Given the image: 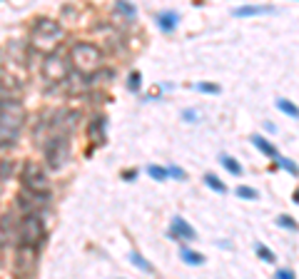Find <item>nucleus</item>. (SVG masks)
Segmentation results:
<instances>
[{"label":"nucleus","mask_w":299,"mask_h":279,"mask_svg":"<svg viewBox=\"0 0 299 279\" xmlns=\"http://www.w3.org/2000/svg\"><path fill=\"white\" fill-rule=\"evenodd\" d=\"M252 145L262 152V155H267V157H272V160H277L279 155H277V147L272 145V142H267L262 135H252Z\"/></svg>","instance_id":"nucleus-15"},{"label":"nucleus","mask_w":299,"mask_h":279,"mask_svg":"<svg viewBox=\"0 0 299 279\" xmlns=\"http://www.w3.org/2000/svg\"><path fill=\"white\" fill-rule=\"evenodd\" d=\"M254 252H257V257H259L262 262H267V264H274V262H277V254H274L269 247H264L262 242H257V244H254Z\"/></svg>","instance_id":"nucleus-21"},{"label":"nucleus","mask_w":299,"mask_h":279,"mask_svg":"<svg viewBox=\"0 0 299 279\" xmlns=\"http://www.w3.org/2000/svg\"><path fill=\"white\" fill-rule=\"evenodd\" d=\"M15 229H18V222L13 219L10 212H5L3 217H0V244L15 239Z\"/></svg>","instance_id":"nucleus-12"},{"label":"nucleus","mask_w":299,"mask_h":279,"mask_svg":"<svg viewBox=\"0 0 299 279\" xmlns=\"http://www.w3.org/2000/svg\"><path fill=\"white\" fill-rule=\"evenodd\" d=\"M23 122H25V110L18 100H0V147L15 145Z\"/></svg>","instance_id":"nucleus-1"},{"label":"nucleus","mask_w":299,"mask_h":279,"mask_svg":"<svg viewBox=\"0 0 299 279\" xmlns=\"http://www.w3.org/2000/svg\"><path fill=\"white\" fill-rule=\"evenodd\" d=\"M205 185H207L210 189L220 192V194H224V192H227V185H224L217 175H212V172H207V175H205Z\"/></svg>","instance_id":"nucleus-20"},{"label":"nucleus","mask_w":299,"mask_h":279,"mask_svg":"<svg viewBox=\"0 0 299 279\" xmlns=\"http://www.w3.org/2000/svg\"><path fill=\"white\" fill-rule=\"evenodd\" d=\"M13 172H15V165H13V160H3V162H0V180L10 177Z\"/></svg>","instance_id":"nucleus-28"},{"label":"nucleus","mask_w":299,"mask_h":279,"mask_svg":"<svg viewBox=\"0 0 299 279\" xmlns=\"http://www.w3.org/2000/svg\"><path fill=\"white\" fill-rule=\"evenodd\" d=\"M277 110L279 112H284V115H289V117H294V120H299V107L294 105V102H289V100H284V97H279L277 102Z\"/></svg>","instance_id":"nucleus-18"},{"label":"nucleus","mask_w":299,"mask_h":279,"mask_svg":"<svg viewBox=\"0 0 299 279\" xmlns=\"http://www.w3.org/2000/svg\"><path fill=\"white\" fill-rule=\"evenodd\" d=\"M147 175L152 177V180H157V182H165V180H167V167H160V165H150V167H147Z\"/></svg>","instance_id":"nucleus-22"},{"label":"nucleus","mask_w":299,"mask_h":279,"mask_svg":"<svg viewBox=\"0 0 299 279\" xmlns=\"http://www.w3.org/2000/svg\"><path fill=\"white\" fill-rule=\"evenodd\" d=\"M192 88L200 90V93H210V95H220V93H222V88L215 85V83H197V85H192Z\"/></svg>","instance_id":"nucleus-23"},{"label":"nucleus","mask_w":299,"mask_h":279,"mask_svg":"<svg viewBox=\"0 0 299 279\" xmlns=\"http://www.w3.org/2000/svg\"><path fill=\"white\" fill-rule=\"evenodd\" d=\"M73 68L82 75H95L102 68V50L95 43H75L70 48Z\"/></svg>","instance_id":"nucleus-2"},{"label":"nucleus","mask_w":299,"mask_h":279,"mask_svg":"<svg viewBox=\"0 0 299 279\" xmlns=\"http://www.w3.org/2000/svg\"><path fill=\"white\" fill-rule=\"evenodd\" d=\"M277 224H279V227H284V229H292V232H297V229H299V224H297L289 214H279V217H277Z\"/></svg>","instance_id":"nucleus-25"},{"label":"nucleus","mask_w":299,"mask_h":279,"mask_svg":"<svg viewBox=\"0 0 299 279\" xmlns=\"http://www.w3.org/2000/svg\"><path fill=\"white\" fill-rule=\"evenodd\" d=\"M20 182L33 194H50V177L38 162H25L20 170Z\"/></svg>","instance_id":"nucleus-6"},{"label":"nucleus","mask_w":299,"mask_h":279,"mask_svg":"<svg viewBox=\"0 0 299 279\" xmlns=\"http://www.w3.org/2000/svg\"><path fill=\"white\" fill-rule=\"evenodd\" d=\"M294 202H297V204H299V192H294Z\"/></svg>","instance_id":"nucleus-36"},{"label":"nucleus","mask_w":299,"mask_h":279,"mask_svg":"<svg viewBox=\"0 0 299 279\" xmlns=\"http://www.w3.org/2000/svg\"><path fill=\"white\" fill-rule=\"evenodd\" d=\"M167 237H170V239H197V232L177 214V217H172V222H170Z\"/></svg>","instance_id":"nucleus-10"},{"label":"nucleus","mask_w":299,"mask_h":279,"mask_svg":"<svg viewBox=\"0 0 299 279\" xmlns=\"http://www.w3.org/2000/svg\"><path fill=\"white\" fill-rule=\"evenodd\" d=\"M167 177H175V180H185V177H187V172H185L182 167H177V165H170V167H167Z\"/></svg>","instance_id":"nucleus-29"},{"label":"nucleus","mask_w":299,"mask_h":279,"mask_svg":"<svg viewBox=\"0 0 299 279\" xmlns=\"http://www.w3.org/2000/svg\"><path fill=\"white\" fill-rule=\"evenodd\" d=\"M130 262H132L137 269H142V272H155V267L150 264V262H147V259L137 252V249H130Z\"/></svg>","instance_id":"nucleus-19"},{"label":"nucleus","mask_w":299,"mask_h":279,"mask_svg":"<svg viewBox=\"0 0 299 279\" xmlns=\"http://www.w3.org/2000/svg\"><path fill=\"white\" fill-rule=\"evenodd\" d=\"M68 73H70V65L63 63L60 55L53 53V55L45 60V75L50 78V83H63V80L68 78Z\"/></svg>","instance_id":"nucleus-9"},{"label":"nucleus","mask_w":299,"mask_h":279,"mask_svg":"<svg viewBox=\"0 0 299 279\" xmlns=\"http://www.w3.org/2000/svg\"><path fill=\"white\" fill-rule=\"evenodd\" d=\"M237 197H242V199H257V197H259V192H257V189H252V187L239 185V187H237Z\"/></svg>","instance_id":"nucleus-27"},{"label":"nucleus","mask_w":299,"mask_h":279,"mask_svg":"<svg viewBox=\"0 0 299 279\" xmlns=\"http://www.w3.org/2000/svg\"><path fill=\"white\" fill-rule=\"evenodd\" d=\"M274 279H294V272L292 269H277Z\"/></svg>","instance_id":"nucleus-32"},{"label":"nucleus","mask_w":299,"mask_h":279,"mask_svg":"<svg viewBox=\"0 0 299 279\" xmlns=\"http://www.w3.org/2000/svg\"><path fill=\"white\" fill-rule=\"evenodd\" d=\"M182 120H187V122H200V112H197V110H182Z\"/></svg>","instance_id":"nucleus-30"},{"label":"nucleus","mask_w":299,"mask_h":279,"mask_svg":"<svg viewBox=\"0 0 299 279\" xmlns=\"http://www.w3.org/2000/svg\"><path fill=\"white\" fill-rule=\"evenodd\" d=\"M0 264H3V244H0Z\"/></svg>","instance_id":"nucleus-35"},{"label":"nucleus","mask_w":299,"mask_h":279,"mask_svg":"<svg viewBox=\"0 0 299 279\" xmlns=\"http://www.w3.org/2000/svg\"><path fill=\"white\" fill-rule=\"evenodd\" d=\"M140 85H142V75H140V70H132V75L127 78V88H130L132 93H137Z\"/></svg>","instance_id":"nucleus-26"},{"label":"nucleus","mask_w":299,"mask_h":279,"mask_svg":"<svg viewBox=\"0 0 299 279\" xmlns=\"http://www.w3.org/2000/svg\"><path fill=\"white\" fill-rule=\"evenodd\" d=\"M277 8L272 5H239L232 10L234 18H252V15H267V13H274Z\"/></svg>","instance_id":"nucleus-13"},{"label":"nucleus","mask_w":299,"mask_h":279,"mask_svg":"<svg viewBox=\"0 0 299 279\" xmlns=\"http://www.w3.org/2000/svg\"><path fill=\"white\" fill-rule=\"evenodd\" d=\"M135 177H137V172H135V170H125V172H122V180H127V182H130V180H135Z\"/></svg>","instance_id":"nucleus-33"},{"label":"nucleus","mask_w":299,"mask_h":279,"mask_svg":"<svg viewBox=\"0 0 299 279\" xmlns=\"http://www.w3.org/2000/svg\"><path fill=\"white\" fill-rule=\"evenodd\" d=\"M33 249L30 247H18L15 252V264H13V274L15 279H30V272H33Z\"/></svg>","instance_id":"nucleus-8"},{"label":"nucleus","mask_w":299,"mask_h":279,"mask_svg":"<svg viewBox=\"0 0 299 279\" xmlns=\"http://www.w3.org/2000/svg\"><path fill=\"white\" fill-rule=\"evenodd\" d=\"M180 257H182V262H187V264H192V267H202V264L207 262L202 252H195V249H190V247H182V249H180Z\"/></svg>","instance_id":"nucleus-16"},{"label":"nucleus","mask_w":299,"mask_h":279,"mask_svg":"<svg viewBox=\"0 0 299 279\" xmlns=\"http://www.w3.org/2000/svg\"><path fill=\"white\" fill-rule=\"evenodd\" d=\"M105 127H107L105 115H97V117L90 122V127H87V137H90V142H95V145H105Z\"/></svg>","instance_id":"nucleus-11"},{"label":"nucleus","mask_w":299,"mask_h":279,"mask_svg":"<svg viewBox=\"0 0 299 279\" xmlns=\"http://www.w3.org/2000/svg\"><path fill=\"white\" fill-rule=\"evenodd\" d=\"M68 160H70V137L65 132H60V135L48 140V145H45V162H48V167L53 172H58V170H63L68 165Z\"/></svg>","instance_id":"nucleus-5"},{"label":"nucleus","mask_w":299,"mask_h":279,"mask_svg":"<svg viewBox=\"0 0 299 279\" xmlns=\"http://www.w3.org/2000/svg\"><path fill=\"white\" fill-rule=\"evenodd\" d=\"M117 10H122L125 15H130V18H135V5H127V3H117Z\"/></svg>","instance_id":"nucleus-31"},{"label":"nucleus","mask_w":299,"mask_h":279,"mask_svg":"<svg viewBox=\"0 0 299 279\" xmlns=\"http://www.w3.org/2000/svg\"><path fill=\"white\" fill-rule=\"evenodd\" d=\"M48 199H50V194H33V192H28V189H23V192L18 194V202H20V209L25 212V217H28V214L40 217L38 212L48 207Z\"/></svg>","instance_id":"nucleus-7"},{"label":"nucleus","mask_w":299,"mask_h":279,"mask_svg":"<svg viewBox=\"0 0 299 279\" xmlns=\"http://www.w3.org/2000/svg\"><path fill=\"white\" fill-rule=\"evenodd\" d=\"M15 239H18V247H38L43 239H45V224L40 217L35 214H28L18 222V229H15Z\"/></svg>","instance_id":"nucleus-4"},{"label":"nucleus","mask_w":299,"mask_h":279,"mask_svg":"<svg viewBox=\"0 0 299 279\" xmlns=\"http://www.w3.org/2000/svg\"><path fill=\"white\" fill-rule=\"evenodd\" d=\"M63 28L55 23V20H38L35 25H33V33H30V40H33V45L38 48V50H53L60 40H63Z\"/></svg>","instance_id":"nucleus-3"},{"label":"nucleus","mask_w":299,"mask_h":279,"mask_svg":"<svg viewBox=\"0 0 299 279\" xmlns=\"http://www.w3.org/2000/svg\"><path fill=\"white\" fill-rule=\"evenodd\" d=\"M220 162H222V167H224L229 175H234V177H239V175L244 172V170H242V165H239L232 155H227V152H222V155H220Z\"/></svg>","instance_id":"nucleus-17"},{"label":"nucleus","mask_w":299,"mask_h":279,"mask_svg":"<svg viewBox=\"0 0 299 279\" xmlns=\"http://www.w3.org/2000/svg\"><path fill=\"white\" fill-rule=\"evenodd\" d=\"M277 165L282 167V170H287L289 175H294V177H299V167L292 162V160H287V157H277Z\"/></svg>","instance_id":"nucleus-24"},{"label":"nucleus","mask_w":299,"mask_h":279,"mask_svg":"<svg viewBox=\"0 0 299 279\" xmlns=\"http://www.w3.org/2000/svg\"><path fill=\"white\" fill-rule=\"evenodd\" d=\"M264 130H267V132H277V127H274L272 122H264Z\"/></svg>","instance_id":"nucleus-34"},{"label":"nucleus","mask_w":299,"mask_h":279,"mask_svg":"<svg viewBox=\"0 0 299 279\" xmlns=\"http://www.w3.org/2000/svg\"><path fill=\"white\" fill-rule=\"evenodd\" d=\"M177 23H180V13L177 10H162V13H157V25H160L162 33H172L177 28Z\"/></svg>","instance_id":"nucleus-14"}]
</instances>
